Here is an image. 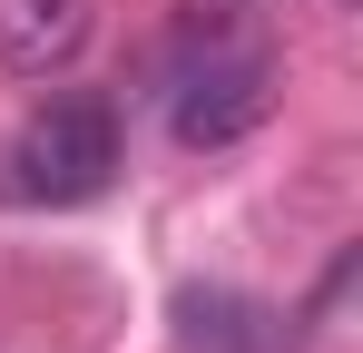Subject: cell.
Wrapping results in <instances>:
<instances>
[{
	"label": "cell",
	"instance_id": "7a4b0ae2",
	"mask_svg": "<svg viewBox=\"0 0 363 353\" xmlns=\"http://www.w3.org/2000/svg\"><path fill=\"white\" fill-rule=\"evenodd\" d=\"M265 108H275V59H255V50L206 59L177 89V138L186 147H236V138L265 128Z\"/></svg>",
	"mask_w": 363,
	"mask_h": 353
},
{
	"label": "cell",
	"instance_id": "6da1fadb",
	"mask_svg": "<svg viewBox=\"0 0 363 353\" xmlns=\"http://www.w3.org/2000/svg\"><path fill=\"white\" fill-rule=\"evenodd\" d=\"M10 167H20V196H40V206H89L118 176V118H108V99H50L20 128Z\"/></svg>",
	"mask_w": 363,
	"mask_h": 353
},
{
	"label": "cell",
	"instance_id": "277c9868",
	"mask_svg": "<svg viewBox=\"0 0 363 353\" xmlns=\"http://www.w3.org/2000/svg\"><path fill=\"white\" fill-rule=\"evenodd\" d=\"M177 324L196 353H285V314H265L255 294H226V285H196L177 304Z\"/></svg>",
	"mask_w": 363,
	"mask_h": 353
},
{
	"label": "cell",
	"instance_id": "3957f363",
	"mask_svg": "<svg viewBox=\"0 0 363 353\" xmlns=\"http://www.w3.org/2000/svg\"><path fill=\"white\" fill-rule=\"evenodd\" d=\"M99 0H0V69L10 79H60L89 50Z\"/></svg>",
	"mask_w": 363,
	"mask_h": 353
}]
</instances>
